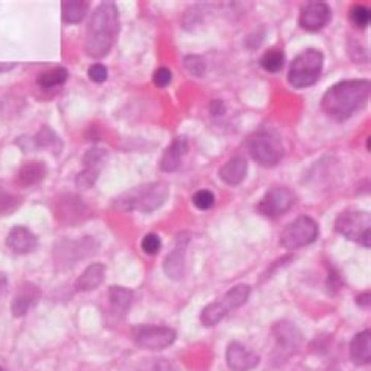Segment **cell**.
I'll use <instances>...</instances> for the list:
<instances>
[{
    "instance_id": "cell-13",
    "label": "cell",
    "mask_w": 371,
    "mask_h": 371,
    "mask_svg": "<svg viewBox=\"0 0 371 371\" xmlns=\"http://www.w3.org/2000/svg\"><path fill=\"white\" fill-rule=\"evenodd\" d=\"M331 18L328 4L320 1H310L304 4L299 15V24L308 31H318L327 25Z\"/></svg>"
},
{
    "instance_id": "cell-36",
    "label": "cell",
    "mask_w": 371,
    "mask_h": 371,
    "mask_svg": "<svg viewBox=\"0 0 371 371\" xmlns=\"http://www.w3.org/2000/svg\"><path fill=\"white\" fill-rule=\"evenodd\" d=\"M172 73L167 68H160L155 71L153 75V82L155 86L159 88H164L169 85L172 82Z\"/></svg>"
},
{
    "instance_id": "cell-9",
    "label": "cell",
    "mask_w": 371,
    "mask_h": 371,
    "mask_svg": "<svg viewBox=\"0 0 371 371\" xmlns=\"http://www.w3.org/2000/svg\"><path fill=\"white\" fill-rule=\"evenodd\" d=\"M273 335L275 336V349L273 357L278 363L286 361L296 353L301 344V333L294 325L289 322H278L273 325Z\"/></svg>"
},
{
    "instance_id": "cell-35",
    "label": "cell",
    "mask_w": 371,
    "mask_h": 371,
    "mask_svg": "<svg viewBox=\"0 0 371 371\" xmlns=\"http://www.w3.org/2000/svg\"><path fill=\"white\" fill-rule=\"evenodd\" d=\"M107 70L103 64L95 63L88 70V77L94 83H103L107 80Z\"/></svg>"
},
{
    "instance_id": "cell-10",
    "label": "cell",
    "mask_w": 371,
    "mask_h": 371,
    "mask_svg": "<svg viewBox=\"0 0 371 371\" xmlns=\"http://www.w3.org/2000/svg\"><path fill=\"white\" fill-rule=\"evenodd\" d=\"M176 334L172 328L164 326H142L135 332V344L148 351H161L172 346Z\"/></svg>"
},
{
    "instance_id": "cell-34",
    "label": "cell",
    "mask_w": 371,
    "mask_h": 371,
    "mask_svg": "<svg viewBox=\"0 0 371 371\" xmlns=\"http://www.w3.org/2000/svg\"><path fill=\"white\" fill-rule=\"evenodd\" d=\"M36 144L43 148H52L58 144L57 135L47 127H44L36 137Z\"/></svg>"
},
{
    "instance_id": "cell-14",
    "label": "cell",
    "mask_w": 371,
    "mask_h": 371,
    "mask_svg": "<svg viewBox=\"0 0 371 371\" xmlns=\"http://www.w3.org/2000/svg\"><path fill=\"white\" fill-rule=\"evenodd\" d=\"M226 361L232 371H250L258 366L260 358L241 342H233L226 351Z\"/></svg>"
},
{
    "instance_id": "cell-3",
    "label": "cell",
    "mask_w": 371,
    "mask_h": 371,
    "mask_svg": "<svg viewBox=\"0 0 371 371\" xmlns=\"http://www.w3.org/2000/svg\"><path fill=\"white\" fill-rule=\"evenodd\" d=\"M168 192L167 185L162 182L139 186L119 197L116 206L121 211L150 213L162 206L167 199Z\"/></svg>"
},
{
    "instance_id": "cell-25",
    "label": "cell",
    "mask_w": 371,
    "mask_h": 371,
    "mask_svg": "<svg viewBox=\"0 0 371 371\" xmlns=\"http://www.w3.org/2000/svg\"><path fill=\"white\" fill-rule=\"evenodd\" d=\"M68 79V71L64 68H56L40 73L38 77V84L45 89L56 87L66 83Z\"/></svg>"
},
{
    "instance_id": "cell-19",
    "label": "cell",
    "mask_w": 371,
    "mask_h": 371,
    "mask_svg": "<svg viewBox=\"0 0 371 371\" xmlns=\"http://www.w3.org/2000/svg\"><path fill=\"white\" fill-rule=\"evenodd\" d=\"M105 278V266L103 263H94L84 271L75 282V289L80 292H88L98 288Z\"/></svg>"
},
{
    "instance_id": "cell-8",
    "label": "cell",
    "mask_w": 371,
    "mask_h": 371,
    "mask_svg": "<svg viewBox=\"0 0 371 371\" xmlns=\"http://www.w3.org/2000/svg\"><path fill=\"white\" fill-rule=\"evenodd\" d=\"M248 148L252 158L265 167L275 166L284 156V146L275 135L259 132L248 142Z\"/></svg>"
},
{
    "instance_id": "cell-22",
    "label": "cell",
    "mask_w": 371,
    "mask_h": 371,
    "mask_svg": "<svg viewBox=\"0 0 371 371\" xmlns=\"http://www.w3.org/2000/svg\"><path fill=\"white\" fill-rule=\"evenodd\" d=\"M40 298L38 288L33 285H25L20 293L12 302V312L16 318L25 316L32 304L36 303Z\"/></svg>"
},
{
    "instance_id": "cell-26",
    "label": "cell",
    "mask_w": 371,
    "mask_h": 371,
    "mask_svg": "<svg viewBox=\"0 0 371 371\" xmlns=\"http://www.w3.org/2000/svg\"><path fill=\"white\" fill-rule=\"evenodd\" d=\"M109 298L112 305L115 306L116 310L124 312L132 302L133 293L123 287H111L109 290Z\"/></svg>"
},
{
    "instance_id": "cell-18",
    "label": "cell",
    "mask_w": 371,
    "mask_h": 371,
    "mask_svg": "<svg viewBox=\"0 0 371 371\" xmlns=\"http://www.w3.org/2000/svg\"><path fill=\"white\" fill-rule=\"evenodd\" d=\"M187 140L184 137L174 139L164 152L160 163L161 170L168 174L178 170L182 162V157L187 153Z\"/></svg>"
},
{
    "instance_id": "cell-20",
    "label": "cell",
    "mask_w": 371,
    "mask_h": 371,
    "mask_svg": "<svg viewBox=\"0 0 371 371\" xmlns=\"http://www.w3.org/2000/svg\"><path fill=\"white\" fill-rule=\"evenodd\" d=\"M185 251L184 239L179 241L176 249L168 254L164 260V271L172 280H179L184 277L185 273Z\"/></svg>"
},
{
    "instance_id": "cell-39",
    "label": "cell",
    "mask_w": 371,
    "mask_h": 371,
    "mask_svg": "<svg viewBox=\"0 0 371 371\" xmlns=\"http://www.w3.org/2000/svg\"><path fill=\"white\" fill-rule=\"evenodd\" d=\"M357 303L363 308H370L371 297L370 293H364L357 298Z\"/></svg>"
},
{
    "instance_id": "cell-27",
    "label": "cell",
    "mask_w": 371,
    "mask_h": 371,
    "mask_svg": "<svg viewBox=\"0 0 371 371\" xmlns=\"http://www.w3.org/2000/svg\"><path fill=\"white\" fill-rule=\"evenodd\" d=\"M260 63L268 73H278L285 64L284 53L278 49L267 50L261 57Z\"/></svg>"
},
{
    "instance_id": "cell-42",
    "label": "cell",
    "mask_w": 371,
    "mask_h": 371,
    "mask_svg": "<svg viewBox=\"0 0 371 371\" xmlns=\"http://www.w3.org/2000/svg\"><path fill=\"white\" fill-rule=\"evenodd\" d=\"M0 371H4L3 368H2L1 366H0Z\"/></svg>"
},
{
    "instance_id": "cell-33",
    "label": "cell",
    "mask_w": 371,
    "mask_h": 371,
    "mask_svg": "<svg viewBox=\"0 0 371 371\" xmlns=\"http://www.w3.org/2000/svg\"><path fill=\"white\" fill-rule=\"evenodd\" d=\"M186 68L195 77H202L206 71V64L199 56L190 55L185 58Z\"/></svg>"
},
{
    "instance_id": "cell-7",
    "label": "cell",
    "mask_w": 371,
    "mask_h": 371,
    "mask_svg": "<svg viewBox=\"0 0 371 371\" xmlns=\"http://www.w3.org/2000/svg\"><path fill=\"white\" fill-rule=\"evenodd\" d=\"M319 234L318 224L312 218L302 215L286 226L280 234V245L287 250L306 247L316 241Z\"/></svg>"
},
{
    "instance_id": "cell-1",
    "label": "cell",
    "mask_w": 371,
    "mask_h": 371,
    "mask_svg": "<svg viewBox=\"0 0 371 371\" xmlns=\"http://www.w3.org/2000/svg\"><path fill=\"white\" fill-rule=\"evenodd\" d=\"M368 80L340 82L326 91L321 107L326 115L335 120H346L365 105L370 98Z\"/></svg>"
},
{
    "instance_id": "cell-41",
    "label": "cell",
    "mask_w": 371,
    "mask_h": 371,
    "mask_svg": "<svg viewBox=\"0 0 371 371\" xmlns=\"http://www.w3.org/2000/svg\"><path fill=\"white\" fill-rule=\"evenodd\" d=\"M16 63H0V73L10 71L13 68H16Z\"/></svg>"
},
{
    "instance_id": "cell-11",
    "label": "cell",
    "mask_w": 371,
    "mask_h": 371,
    "mask_svg": "<svg viewBox=\"0 0 371 371\" xmlns=\"http://www.w3.org/2000/svg\"><path fill=\"white\" fill-rule=\"evenodd\" d=\"M96 249V241L92 237H85L77 241H63L56 248L54 258L57 265L68 266L91 256Z\"/></svg>"
},
{
    "instance_id": "cell-37",
    "label": "cell",
    "mask_w": 371,
    "mask_h": 371,
    "mask_svg": "<svg viewBox=\"0 0 371 371\" xmlns=\"http://www.w3.org/2000/svg\"><path fill=\"white\" fill-rule=\"evenodd\" d=\"M16 206V197L8 195V194H0V213L10 211V209L15 208Z\"/></svg>"
},
{
    "instance_id": "cell-31",
    "label": "cell",
    "mask_w": 371,
    "mask_h": 371,
    "mask_svg": "<svg viewBox=\"0 0 371 371\" xmlns=\"http://www.w3.org/2000/svg\"><path fill=\"white\" fill-rule=\"evenodd\" d=\"M161 239L155 233H149L144 237L142 241V249L146 255L154 256L158 254L161 250Z\"/></svg>"
},
{
    "instance_id": "cell-4",
    "label": "cell",
    "mask_w": 371,
    "mask_h": 371,
    "mask_svg": "<svg viewBox=\"0 0 371 371\" xmlns=\"http://www.w3.org/2000/svg\"><path fill=\"white\" fill-rule=\"evenodd\" d=\"M323 70V54L318 50L301 52L291 63L288 81L293 87L306 88L314 85Z\"/></svg>"
},
{
    "instance_id": "cell-38",
    "label": "cell",
    "mask_w": 371,
    "mask_h": 371,
    "mask_svg": "<svg viewBox=\"0 0 371 371\" xmlns=\"http://www.w3.org/2000/svg\"><path fill=\"white\" fill-rule=\"evenodd\" d=\"M151 371H178V370L168 360L158 359L151 366Z\"/></svg>"
},
{
    "instance_id": "cell-16",
    "label": "cell",
    "mask_w": 371,
    "mask_h": 371,
    "mask_svg": "<svg viewBox=\"0 0 371 371\" xmlns=\"http://www.w3.org/2000/svg\"><path fill=\"white\" fill-rule=\"evenodd\" d=\"M88 215L87 206L77 196H66L57 204V217L66 224H75Z\"/></svg>"
},
{
    "instance_id": "cell-2",
    "label": "cell",
    "mask_w": 371,
    "mask_h": 371,
    "mask_svg": "<svg viewBox=\"0 0 371 371\" xmlns=\"http://www.w3.org/2000/svg\"><path fill=\"white\" fill-rule=\"evenodd\" d=\"M119 30L115 2L103 1L97 6L88 24L85 50L93 58H103L111 51Z\"/></svg>"
},
{
    "instance_id": "cell-29",
    "label": "cell",
    "mask_w": 371,
    "mask_h": 371,
    "mask_svg": "<svg viewBox=\"0 0 371 371\" xmlns=\"http://www.w3.org/2000/svg\"><path fill=\"white\" fill-rule=\"evenodd\" d=\"M98 176V168L86 167L83 172L77 174V179H75L77 187L81 190L90 189L95 184Z\"/></svg>"
},
{
    "instance_id": "cell-12",
    "label": "cell",
    "mask_w": 371,
    "mask_h": 371,
    "mask_svg": "<svg viewBox=\"0 0 371 371\" xmlns=\"http://www.w3.org/2000/svg\"><path fill=\"white\" fill-rule=\"evenodd\" d=\"M295 202V196L286 187H275L269 190L258 204V211L267 218L284 215Z\"/></svg>"
},
{
    "instance_id": "cell-23",
    "label": "cell",
    "mask_w": 371,
    "mask_h": 371,
    "mask_svg": "<svg viewBox=\"0 0 371 371\" xmlns=\"http://www.w3.org/2000/svg\"><path fill=\"white\" fill-rule=\"evenodd\" d=\"M47 174V168L44 163L31 161L24 164L19 169L17 181L23 187H31L42 182Z\"/></svg>"
},
{
    "instance_id": "cell-21",
    "label": "cell",
    "mask_w": 371,
    "mask_h": 371,
    "mask_svg": "<svg viewBox=\"0 0 371 371\" xmlns=\"http://www.w3.org/2000/svg\"><path fill=\"white\" fill-rule=\"evenodd\" d=\"M247 172V161L241 157H234L220 168L219 176L225 184L235 186L243 182Z\"/></svg>"
},
{
    "instance_id": "cell-24",
    "label": "cell",
    "mask_w": 371,
    "mask_h": 371,
    "mask_svg": "<svg viewBox=\"0 0 371 371\" xmlns=\"http://www.w3.org/2000/svg\"><path fill=\"white\" fill-rule=\"evenodd\" d=\"M89 3L82 0L62 2V18L68 23H79L85 18Z\"/></svg>"
},
{
    "instance_id": "cell-5",
    "label": "cell",
    "mask_w": 371,
    "mask_h": 371,
    "mask_svg": "<svg viewBox=\"0 0 371 371\" xmlns=\"http://www.w3.org/2000/svg\"><path fill=\"white\" fill-rule=\"evenodd\" d=\"M251 287L239 284L230 289L219 301L213 302L204 308L200 315V321L206 327H213L219 324L228 312L241 308L249 299Z\"/></svg>"
},
{
    "instance_id": "cell-17",
    "label": "cell",
    "mask_w": 371,
    "mask_h": 371,
    "mask_svg": "<svg viewBox=\"0 0 371 371\" xmlns=\"http://www.w3.org/2000/svg\"><path fill=\"white\" fill-rule=\"evenodd\" d=\"M349 355L355 365H368L371 361V332L364 330L354 336L349 346Z\"/></svg>"
},
{
    "instance_id": "cell-40",
    "label": "cell",
    "mask_w": 371,
    "mask_h": 371,
    "mask_svg": "<svg viewBox=\"0 0 371 371\" xmlns=\"http://www.w3.org/2000/svg\"><path fill=\"white\" fill-rule=\"evenodd\" d=\"M211 111L213 115H221L225 112V107L222 101H213V105H211Z\"/></svg>"
},
{
    "instance_id": "cell-28",
    "label": "cell",
    "mask_w": 371,
    "mask_h": 371,
    "mask_svg": "<svg viewBox=\"0 0 371 371\" xmlns=\"http://www.w3.org/2000/svg\"><path fill=\"white\" fill-rule=\"evenodd\" d=\"M349 18L356 27L365 28L370 24V10L368 6L358 4L351 8Z\"/></svg>"
},
{
    "instance_id": "cell-30",
    "label": "cell",
    "mask_w": 371,
    "mask_h": 371,
    "mask_svg": "<svg viewBox=\"0 0 371 371\" xmlns=\"http://www.w3.org/2000/svg\"><path fill=\"white\" fill-rule=\"evenodd\" d=\"M107 157V151L101 148L90 149L83 157L85 167L98 168Z\"/></svg>"
},
{
    "instance_id": "cell-32",
    "label": "cell",
    "mask_w": 371,
    "mask_h": 371,
    "mask_svg": "<svg viewBox=\"0 0 371 371\" xmlns=\"http://www.w3.org/2000/svg\"><path fill=\"white\" fill-rule=\"evenodd\" d=\"M192 200H193L194 206L196 208L202 209V211H206L215 204V195L209 190L202 189L194 194Z\"/></svg>"
},
{
    "instance_id": "cell-15",
    "label": "cell",
    "mask_w": 371,
    "mask_h": 371,
    "mask_svg": "<svg viewBox=\"0 0 371 371\" xmlns=\"http://www.w3.org/2000/svg\"><path fill=\"white\" fill-rule=\"evenodd\" d=\"M6 245L15 254L26 255L36 249L38 238L28 228L16 226L8 233Z\"/></svg>"
},
{
    "instance_id": "cell-6",
    "label": "cell",
    "mask_w": 371,
    "mask_h": 371,
    "mask_svg": "<svg viewBox=\"0 0 371 371\" xmlns=\"http://www.w3.org/2000/svg\"><path fill=\"white\" fill-rule=\"evenodd\" d=\"M336 232L346 238L366 248L371 245V218L365 211L347 209L338 215L335 222Z\"/></svg>"
}]
</instances>
